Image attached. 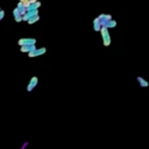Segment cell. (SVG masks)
I'll return each instance as SVG.
<instances>
[{"label":"cell","mask_w":149,"mask_h":149,"mask_svg":"<svg viewBox=\"0 0 149 149\" xmlns=\"http://www.w3.org/2000/svg\"><path fill=\"white\" fill-rule=\"evenodd\" d=\"M98 18H99L100 20H105V21H108V20L112 19V15H110V14H100Z\"/></svg>","instance_id":"cell-5"},{"label":"cell","mask_w":149,"mask_h":149,"mask_svg":"<svg viewBox=\"0 0 149 149\" xmlns=\"http://www.w3.org/2000/svg\"><path fill=\"white\" fill-rule=\"evenodd\" d=\"M36 1H37V0H30L29 2H30V4H34V2H36Z\"/></svg>","instance_id":"cell-7"},{"label":"cell","mask_w":149,"mask_h":149,"mask_svg":"<svg viewBox=\"0 0 149 149\" xmlns=\"http://www.w3.org/2000/svg\"><path fill=\"white\" fill-rule=\"evenodd\" d=\"M100 28H101L100 20H99V18H96V19L93 20V29H94V31H99Z\"/></svg>","instance_id":"cell-2"},{"label":"cell","mask_w":149,"mask_h":149,"mask_svg":"<svg viewBox=\"0 0 149 149\" xmlns=\"http://www.w3.org/2000/svg\"><path fill=\"white\" fill-rule=\"evenodd\" d=\"M138 82H139V85H140L141 88H148L149 86V83L145 78H142V77H138Z\"/></svg>","instance_id":"cell-4"},{"label":"cell","mask_w":149,"mask_h":149,"mask_svg":"<svg viewBox=\"0 0 149 149\" xmlns=\"http://www.w3.org/2000/svg\"><path fill=\"white\" fill-rule=\"evenodd\" d=\"M100 33H101V37H103V43L105 47H108L111 44V36H110V33H108V29L106 27L101 26L100 28Z\"/></svg>","instance_id":"cell-1"},{"label":"cell","mask_w":149,"mask_h":149,"mask_svg":"<svg viewBox=\"0 0 149 149\" xmlns=\"http://www.w3.org/2000/svg\"><path fill=\"white\" fill-rule=\"evenodd\" d=\"M36 83H37V79H36V78H33V79H31V83H30V85L28 86V90L30 91L31 89H33V88H34V86H35V85H36Z\"/></svg>","instance_id":"cell-6"},{"label":"cell","mask_w":149,"mask_h":149,"mask_svg":"<svg viewBox=\"0 0 149 149\" xmlns=\"http://www.w3.org/2000/svg\"><path fill=\"white\" fill-rule=\"evenodd\" d=\"M104 27H106L107 29H110V28H114V27H117V21L113 20V19L108 20V21H106V23H105V26Z\"/></svg>","instance_id":"cell-3"}]
</instances>
